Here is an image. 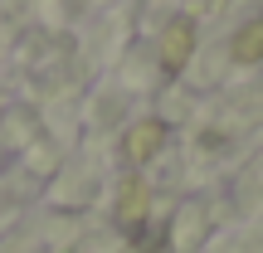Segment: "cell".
Returning a JSON list of instances; mask_svg holds the SVG:
<instances>
[{"label": "cell", "mask_w": 263, "mask_h": 253, "mask_svg": "<svg viewBox=\"0 0 263 253\" xmlns=\"http://www.w3.org/2000/svg\"><path fill=\"white\" fill-rule=\"evenodd\" d=\"M229 54H234L239 64H258V59H263V15H258V20H249V25L234 34Z\"/></svg>", "instance_id": "3"}, {"label": "cell", "mask_w": 263, "mask_h": 253, "mask_svg": "<svg viewBox=\"0 0 263 253\" xmlns=\"http://www.w3.org/2000/svg\"><path fill=\"white\" fill-rule=\"evenodd\" d=\"M190 54H195V25H190V20H171L166 44H161V64H166V73H180V68L190 64Z\"/></svg>", "instance_id": "1"}, {"label": "cell", "mask_w": 263, "mask_h": 253, "mask_svg": "<svg viewBox=\"0 0 263 253\" xmlns=\"http://www.w3.org/2000/svg\"><path fill=\"white\" fill-rule=\"evenodd\" d=\"M117 219H122V224H141V219H146V185H141V180H122Z\"/></svg>", "instance_id": "4"}, {"label": "cell", "mask_w": 263, "mask_h": 253, "mask_svg": "<svg viewBox=\"0 0 263 253\" xmlns=\"http://www.w3.org/2000/svg\"><path fill=\"white\" fill-rule=\"evenodd\" d=\"M161 141H166V122H156V117H146V122H137L127 131V141H122V151L132 161H151L161 151Z\"/></svg>", "instance_id": "2"}]
</instances>
